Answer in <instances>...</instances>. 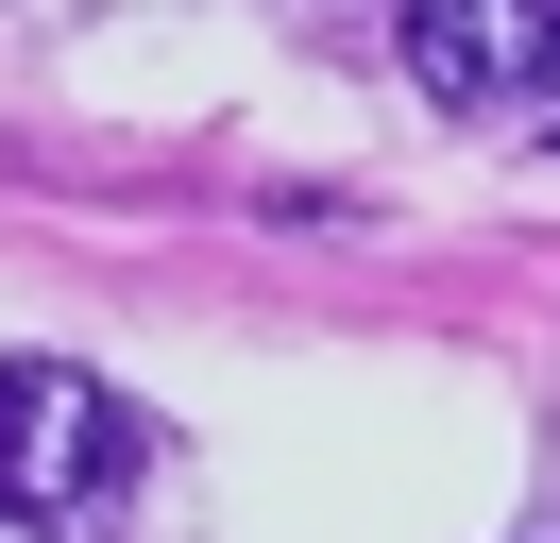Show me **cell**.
Masks as SVG:
<instances>
[{
	"label": "cell",
	"instance_id": "obj_2",
	"mask_svg": "<svg viewBox=\"0 0 560 543\" xmlns=\"http://www.w3.org/2000/svg\"><path fill=\"white\" fill-rule=\"evenodd\" d=\"M390 51L424 102H560V0H408Z\"/></svg>",
	"mask_w": 560,
	"mask_h": 543
},
{
	"label": "cell",
	"instance_id": "obj_1",
	"mask_svg": "<svg viewBox=\"0 0 560 543\" xmlns=\"http://www.w3.org/2000/svg\"><path fill=\"white\" fill-rule=\"evenodd\" d=\"M137 475V407L69 357H0V543H85Z\"/></svg>",
	"mask_w": 560,
	"mask_h": 543
}]
</instances>
